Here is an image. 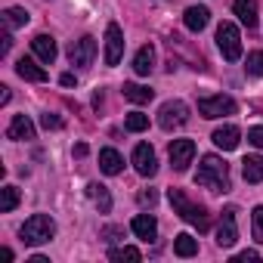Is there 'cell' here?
<instances>
[{"instance_id": "30bf717a", "label": "cell", "mask_w": 263, "mask_h": 263, "mask_svg": "<svg viewBox=\"0 0 263 263\" xmlns=\"http://www.w3.org/2000/svg\"><path fill=\"white\" fill-rule=\"evenodd\" d=\"M134 167L140 177H155L158 174V158H155V149L149 143H140L134 149Z\"/></svg>"}, {"instance_id": "ba28073f", "label": "cell", "mask_w": 263, "mask_h": 263, "mask_svg": "<svg viewBox=\"0 0 263 263\" xmlns=\"http://www.w3.org/2000/svg\"><path fill=\"white\" fill-rule=\"evenodd\" d=\"M68 59H71V65H78V68L93 65V59H96V37L84 34L81 41H74V44L68 47Z\"/></svg>"}, {"instance_id": "484cf974", "label": "cell", "mask_w": 263, "mask_h": 263, "mask_svg": "<svg viewBox=\"0 0 263 263\" xmlns=\"http://www.w3.org/2000/svg\"><path fill=\"white\" fill-rule=\"evenodd\" d=\"M108 260H115V263H124V260H143V251L140 248H134V245H124V248H111L108 251Z\"/></svg>"}, {"instance_id": "1f68e13d", "label": "cell", "mask_w": 263, "mask_h": 263, "mask_svg": "<svg viewBox=\"0 0 263 263\" xmlns=\"http://www.w3.org/2000/svg\"><path fill=\"white\" fill-rule=\"evenodd\" d=\"M248 143L257 146V149H263V127H251L248 130Z\"/></svg>"}, {"instance_id": "d4e9b609", "label": "cell", "mask_w": 263, "mask_h": 263, "mask_svg": "<svg viewBox=\"0 0 263 263\" xmlns=\"http://www.w3.org/2000/svg\"><path fill=\"white\" fill-rule=\"evenodd\" d=\"M28 10H22V7H10V10H4V28H22V25H28Z\"/></svg>"}, {"instance_id": "836d02e7", "label": "cell", "mask_w": 263, "mask_h": 263, "mask_svg": "<svg viewBox=\"0 0 263 263\" xmlns=\"http://www.w3.org/2000/svg\"><path fill=\"white\" fill-rule=\"evenodd\" d=\"M0 41H4V44H0V56H7V53H10V47H13V37H10V28H7L4 34H0Z\"/></svg>"}, {"instance_id": "7c38bea8", "label": "cell", "mask_w": 263, "mask_h": 263, "mask_svg": "<svg viewBox=\"0 0 263 263\" xmlns=\"http://www.w3.org/2000/svg\"><path fill=\"white\" fill-rule=\"evenodd\" d=\"M7 137L16 140V143L34 140V124H31V118H28V115H16V118L10 121V127H7Z\"/></svg>"}, {"instance_id": "3957f363", "label": "cell", "mask_w": 263, "mask_h": 263, "mask_svg": "<svg viewBox=\"0 0 263 263\" xmlns=\"http://www.w3.org/2000/svg\"><path fill=\"white\" fill-rule=\"evenodd\" d=\"M53 235H56V223H53L50 214H34V217H28V220L22 223V229H19V238H22L25 245H31V248L53 241Z\"/></svg>"}, {"instance_id": "4316f807", "label": "cell", "mask_w": 263, "mask_h": 263, "mask_svg": "<svg viewBox=\"0 0 263 263\" xmlns=\"http://www.w3.org/2000/svg\"><path fill=\"white\" fill-rule=\"evenodd\" d=\"M19 204V189L16 186H4L0 189V214H10Z\"/></svg>"}, {"instance_id": "4dcf8cb0", "label": "cell", "mask_w": 263, "mask_h": 263, "mask_svg": "<svg viewBox=\"0 0 263 263\" xmlns=\"http://www.w3.org/2000/svg\"><path fill=\"white\" fill-rule=\"evenodd\" d=\"M41 127H44V130H59V127H62V118H59V115H50V111H47V115L41 118Z\"/></svg>"}, {"instance_id": "277c9868", "label": "cell", "mask_w": 263, "mask_h": 263, "mask_svg": "<svg viewBox=\"0 0 263 263\" xmlns=\"http://www.w3.org/2000/svg\"><path fill=\"white\" fill-rule=\"evenodd\" d=\"M217 47H220L223 59H229V62L241 59V34H238V28L232 22H220V28H217Z\"/></svg>"}, {"instance_id": "f35d334b", "label": "cell", "mask_w": 263, "mask_h": 263, "mask_svg": "<svg viewBox=\"0 0 263 263\" xmlns=\"http://www.w3.org/2000/svg\"><path fill=\"white\" fill-rule=\"evenodd\" d=\"M10 102V87H4V93H0V105H7Z\"/></svg>"}, {"instance_id": "d6a6232c", "label": "cell", "mask_w": 263, "mask_h": 263, "mask_svg": "<svg viewBox=\"0 0 263 263\" xmlns=\"http://www.w3.org/2000/svg\"><path fill=\"white\" fill-rule=\"evenodd\" d=\"M99 235H102L105 241H115V238H121V235H124V229H121V226H105Z\"/></svg>"}, {"instance_id": "5b68a950", "label": "cell", "mask_w": 263, "mask_h": 263, "mask_svg": "<svg viewBox=\"0 0 263 263\" xmlns=\"http://www.w3.org/2000/svg\"><path fill=\"white\" fill-rule=\"evenodd\" d=\"M235 99L232 96H223V93H217V96H201L198 99V115L201 118H223V115H235Z\"/></svg>"}, {"instance_id": "8fae6325", "label": "cell", "mask_w": 263, "mask_h": 263, "mask_svg": "<svg viewBox=\"0 0 263 263\" xmlns=\"http://www.w3.org/2000/svg\"><path fill=\"white\" fill-rule=\"evenodd\" d=\"M238 241V226H235V208H226L217 226V245L220 248H232Z\"/></svg>"}, {"instance_id": "7a4b0ae2", "label": "cell", "mask_w": 263, "mask_h": 263, "mask_svg": "<svg viewBox=\"0 0 263 263\" xmlns=\"http://www.w3.org/2000/svg\"><path fill=\"white\" fill-rule=\"evenodd\" d=\"M167 198H171L174 211H177V214H180V217H183L186 223L198 226V232H208V229H211V217H208V211H204L201 204L189 201L183 189H171V192H167Z\"/></svg>"}, {"instance_id": "f546056e", "label": "cell", "mask_w": 263, "mask_h": 263, "mask_svg": "<svg viewBox=\"0 0 263 263\" xmlns=\"http://www.w3.org/2000/svg\"><path fill=\"white\" fill-rule=\"evenodd\" d=\"M251 232H254V241L263 245V204H257L251 211Z\"/></svg>"}, {"instance_id": "52a82bcc", "label": "cell", "mask_w": 263, "mask_h": 263, "mask_svg": "<svg viewBox=\"0 0 263 263\" xmlns=\"http://www.w3.org/2000/svg\"><path fill=\"white\" fill-rule=\"evenodd\" d=\"M124 56V31L118 22L105 25V65H118Z\"/></svg>"}, {"instance_id": "8992f818", "label": "cell", "mask_w": 263, "mask_h": 263, "mask_svg": "<svg viewBox=\"0 0 263 263\" xmlns=\"http://www.w3.org/2000/svg\"><path fill=\"white\" fill-rule=\"evenodd\" d=\"M186 121H189V105H186L183 99H171V102H164L161 111H158L161 130H177V127H183Z\"/></svg>"}, {"instance_id": "ab89813d", "label": "cell", "mask_w": 263, "mask_h": 263, "mask_svg": "<svg viewBox=\"0 0 263 263\" xmlns=\"http://www.w3.org/2000/svg\"><path fill=\"white\" fill-rule=\"evenodd\" d=\"M0 260H13V251L10 248H0Z\"/></svg>"}, {"instance_id": "e0dca14e", "label": "cell", "mask_w": 263, "mask_h": 263, "mask_svg": "<svg viewBox=\"0 0 263 263\" xmlns=\"http://www.w3.org/2000/svg\"><path fill=\"white\" fill-rule=\"evenodd\" d=\"M183 22H186V28L189 31H204L208 28V22H211V13H208V7H189L186 13H183Z\"/></svg>"}, {"instance_id": "6da1fadb", "label": "cell", "mask_w": 263, "mask_h": 263, "mask_svg": "<svg viewBox=\"0 0 263 263\" xmlns=\"http://www.w3.org/2000/svg\"><path fill=\"white\" fill-rule=\"evenodd\" d=\"M195 186L208 189V192H226L229 189V167L220 155H204L195 174Z\"/></svg>"}, {"instance_id": "ac0fdd59", "label": "cell", "mask_w": 263, "mask_h": 263, "mask_svg": "<svg viewBox=\"0 0 263 263\" xmlns=\"http://www.w3.org/2000/svg\"><path fill=\"white\" fill-rule=\"evenodd\" d=\"M16 74H19L22 81H34V84H44V81H47V71H44L34 59H19V62H16Z\"/></svg>"}, {"instance_id": "8d00e7d4", "label": "cell", "mask_w": 263, "mask_h": 263, "mask_svg": "<svg viewBox=\"0 0 263 263\" xmlns=\"http://www.w3.org/2000/svg\"><path fill=\"white\" fill-rule=\"evenodd\" d=\"M59 84H62V87H74V84H78V78H74L71 71H65V74L59 78Z\"/></svg>"}, {"instance_id": "74e56055", "label": "cell", "mask_w": 263, "mask_h": 263, "mask_svg": "<svg viewBox=\"0 0 263 263\" xmlns=\"http://www.w3.org/2000/svg\"><path fill=\"white\" fill-rule=\"evenodd\" d=\"M74 155H78V158H84V155H87V146H84V143H78V146H74Z\"/></svg>"}, {"instance_id": "83f0119b", "label": "cell", "mask_w": 263, "mask_h": 263, "mask_svg": "<svg viewBox=\"0 0 263 263\" xmlns=\"http://www.w3.org/2000/svg\"><path fill=\"white\" fill-rule=\"evenodd\" d=\"M124 127L130 130V134H143V130L149 127V118H146L143 111H130V115L124 118Z\"/></svg>"}, {"instance_id": "d6986e66", "label": "cell", "mask_w": 263, "mask_h": 263, "mask_svg": "<svg viewBox=\"0 0 263 263\" xmlns=\"http://www.w3.org/2000/svg\"><path fill=\"white\" fill-rule=\"evenodd\" d=\"M99 171L108 174V177H118V174L124 171V158H121V152H115V149H102V152H99Z\"/></svg>"}, {"instance_id": "2e32d148", "label": "cell", "mask_w": 263, "mask_h": 263, "mask_svg": "<svg viewBox=\"0 0 263 263\" xmlns=\"http://www.w3.org/2000/svg\"><path fill=\"white\" fill-rule=\"evenodd\" d=\"M152 68H155V47L146 44V47H140L137 56H134V71H137L140 78H149Z\"/></svg>"}, {"instance_id": "f1b7e54d", "label": "cell", "mask_w": 263, "mask_h": 263, "mask_svg": "<svg viewBox=\"0 0 263 263\" xmlns=\"http://www.w3.org/2000/svg\"><path fill=\"white\" fill-rule=\"evenodd\" d=\"M245 71H248L251 78H263V50H254V53H248Z\"/></svg>"}, {"instance_id": "44dd1931", "label": "cell", "mask_w": 263, "mask_h": 263, "mask_svg": "<svg viewBox=\"0 0 263 263\" xmlns=\"http://www.w3.org/2000/svg\"><path fill=\"white\" fill-rule=\"evenodd\" d=\"M124 99H130V102H137V105H146V102H152V96H155V90H149V87H143V84H124Z\"/></svg>"}, {"instance_id": "9c48e42d", "label": "cell", "mask_w": 263, "mask_h": 263, "mask_svg": "<svg viewBox=\"0 0 263 263\" xmlns=\"http://www.w3.org/2000/svg\"><path fill=\"white\" fill-rule=\"evenodd\" d=\"M167 155H171V167L177 174H183V171H189V164L195 158V143L192 140H174L171 149H167Z\"/></svg>"}, {"instance_id": "cb8c5ba5", "label": "cell", "mask_w": 263, "mask_h": 263, "mask_svg": "<svg viewBox=\"0 0 263 263\" xmlns=\"http://www.w3.org/2000/svg\"><path fill=\"white\" fill-rule=\"evenodd\" d=\"M174 254H177V257H195V254H198V241H195L189 232H180V235L174 238Z\"/></svg>"}, {"instance_id": "d590c367", "label": "cell", "mask_w": 263, "mask_h": 263, "mask_svg": "<svg viewBox=\"0 0 263 263\" xmlns=\"http://www.w3.org/2000/svg\"><path fill=\"white\" fill-rule=\"evenodd\" d=\"M155 198H158V195H155L152 189H146V192H140V204H149V208H152V204H155Z\"/></svg>"}, {"instance_id": "7402d4cb", "label": "cell", "mask_w": 263, "mask_h": 263, "mask_svg": "<svg viewBox=\"0 0 263 263\" xmlns=\"http://www.w3.org/2000/svg\"><path fill=\"white\" fill-rule=\"evenodd\" d=\"M241 174L248 183H263V158L260 155H248L241 161Z\"/></svg>"}, {"instance_id": "5bb4252c", "label": "cell", "mask_w": 263, "mask_h": 263, "mask_svg": "<svg viewBox=\"0 0 263 263\" xmlns=\"http://www.w3.org/2000/svg\"><path fill=\"white\" fill-rule=\"evenodd\" d=\"M238 137H241V134H238V127H235V124H223V127H217V130H214V137H211V140H214V146H217V149L232 152V149L238 146Z\"/></svg>"}, {"instance_id": "4fadbf2b", "label": "cell", "mask_w": 263, "mask_h": 263, "mask_svg": "<svg viewBox=\"0 0 263 263\" xmlns=\"http://www.w3.org/2000/svg\"><path fill=\"white\" fill-rule=\"evenodd\" d=\"M130 229H134L137 238H143V241H155L158 238V220L152 214H137L134 223H130Z\"/></svg>"}, {"instance_id": "9a60e30c", "label": "cell", "mask_w": 263, "mask_h": 263, "mask_svg": "<svg viewBox=\"0 0 263 263\" xmlns=\"http://www.w3.org/2000/svg\"><path fill=\"white\" fill-rule=\"evenodd\" d=\"M31 50H34V56L41 59V62H47V65H53V59H56V41L50 37V34H37L34 41H31Z\"/></svg>"}, {"instance_id": "603a6c76", "label": "cell", "mask_w": 263, "mask_h": 263, "mask_svg": "<svg viewBox=\"0 0 263 263\" xmlns=\"http://www.w3.org/2000/svg\"><path fill=\"white\" fill-rule=\"evenodd\" d=\"M87 195L93 198V204H96L102 214H108V211H111V195H108V189H105V186L90 183V186H87Z\"/></svg>"}, {"instance_id": "ffe728a7", "label": "cell", "mask_w": 263, "mask_h": 263, "mask_svg": "<svg viewBox=\"0 0 263 263\" xmlns=\"http://www.w3.org/2000/svg\"><path fill=\"white\" fill-rule=\"evenodd\" d=\"M235 16L241 25L254 28L257 25V0H235Z\"/></svg>"}, {"instance_id": "e575fe53", "label": "cell", "mask_w": 263, "mask_h": 263, "mask_svg": "<svg viewBox=\"0 0 263 263\" xmlns=\"http://www.w3.org/2000/svg\"><path fill=\"white\" fill-rule=\"evenodd\" d=\"M232 260H235V263H248V260H260V254H257V251H241V254H235Z\"/></svg>"}]
</instances>
